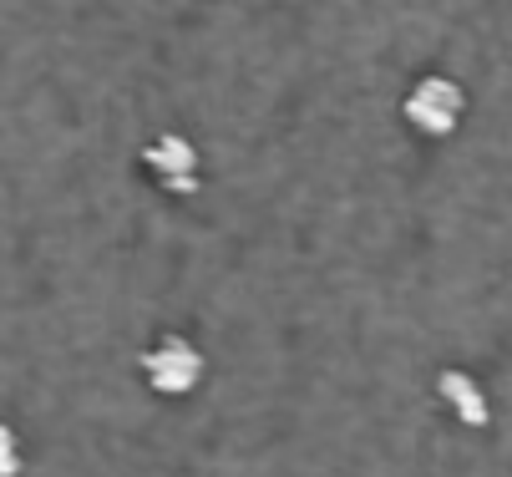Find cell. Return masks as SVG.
<instances>
[{
	"mask_svg": "<svg viewBox=\"0 0 512 477\" xmlns=\"http://www.w3.org/2000/svg\"><path fill=\"white\" fill-rule=\"evenodd\" d=\"M401 117H406L411 132H421V138H452V132L462 127V117H467V92L442 72H426L406 87Z\"/></svg>",
	"mask_w": 512,
	"mask_h": 477,
	"instance_id": "cell-1",
	"label": "cell"
},
{
	"mask_svg": "<svg viewBox=\"0 0 512 477\" xmlns=\"http://www.w3.org/2000/svg\"><path fill=\"white\" fill-rule=\"evenodd\" d=\"M203 371H208V361H203V351L193 346L188 335H163V340H153V346L142 351V381H148L158 396H168V401L193 396L203 386Z\"/></svg>",
	"mask_w": 512,
	"mask_h": 477,
	"instance_id": "cell-2",
	"label": "cell"
},
{
	"mask_svg": "<svg viewBox=\"0 0 512 477\" xmlns=\"http://www.w3.org/2000/svg\"><path fill=\"white\" fill-rule=\"evenodd\" d=\"M142 168H148V178L163 193H173V198H193L203 188L198 148L183 138V132H163V138H153L148 148H142Z\"/></svg>",
	"mask_w": 512,
	"mask_h": 477,
	"instance_id": "cell-3",
	"label": "cell"
},
{
	"mask_svg": "<svg viewBox=\"0 0 512 477\" xmlns=\"http://www.w3.org/2000/svg\"><path fill=\"white\" fill-rule=\"evenodd\" d=\"M436 396L447 401V412L467 427V432H487L492 427V401L482 391V381L462 366H447L442 376H436Z\"/></svg>",
	"mask_w": 512,
	"mask_h": 477,
	"instance_id": "cell-4",
	"label": "cell"
},
{
	"mask_svg": "<svg viewBox=\"0 0 512 477\" xmlns=\"http://www.w3.org/2000/svg\"><path fill=\"white\" fill-rule=\"evenodd\" d=\"M26 467V452H21V437L11 422H0V477H21Z\"/></svg>",
	"mask_w": 512,
	"mask_h": 477,
	"instance_id": "cell-5",
	"label": "cell"
}]
</instances>
